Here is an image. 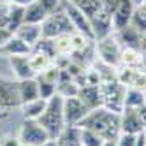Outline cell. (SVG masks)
<instances>
[{
	"label": "cell",
	"instance_id": "cell-1",
	"mask_svg": "<svg viewBox=\"0 0 146 146\" xmlns=\"http://www.w3.org/2000/svg\"><path fill=\"white\" fill-rule=\"evenodd\" d=\"M79 127L92 129L104 139H116V135L120 134V113L99 106L88 111V114L79 123Z\"/></svg>",
	"mask_w": 146,
	"mask_h": 146
},
{
	"label": "cell",
	"instance_id": "cell-2",
	"mask_svg": "<svg viewBox=\"0 0 146 146\" xmlns=\"http://www.w3.org/2000/svg\"><path fill=\"white\" fill-rule=\"evenodd\" d=\"M37 121L46 129V132L49 134L51 139H56L60 135V132L67 127L65 116H64V99H62L58 93H55V95L48 100V108H46L44 114Z\"/></svg>",
	"mask_w": 146,
	"mask_h": 146
},
{
	"label": "cell",
	"instance_id": "cell-3",
	"mask_svg": "<svg viewBox=\"0 0 146 146\" xmlns=\"http://www.w3.org/2000/svg\"><path fill=\"white\" fill-rule=\"evenodd\" d=\"M99 92H100V102L104 108L111 111L121 113L123 111V93L125 86L116 79V76L106 78L99 83Z\"/></svg>",
	"mask_w": 146,
	"mask_h": 146
},
{
	"label": "cell",
	"instance_id": "cell-4",
	"mask_svg": "<svg viewBox=\"0 0 146 146\" xmlns=\"http://www.w3.org/2000/svg\"><path fill=\"white\" fill-rule=\"evenodd\" d=\"M121 44L114 34H109L108 37H102L95 40V60L100 64L108 65L111 69H116L120 65V56H121Z\"/></svg>",
	"mask_w": 146,
	"mask_h": 146
},
{
	"label": "cell",
	"instance_id": "cell-5",
	"mask_svg": "<svg viewBox=\"0 0 146 146\" xmlns=\"http://www.w3.org/2000/svg\"><path fill=\"white\" fill-rule=\"evenodd\" d=\"M40 32H42V37L46 39H55L64 34H72L74 27H72L64 9H58V11H53L46 16V19L40 23Z\"/></svg>",
	"mask_w": 146,
	"mask_h": 146
},
{
	"label": "cell",
	"instance_id": "cell-6",
	"mask_svg": "<svg viewBox=\"0 0 146 146\" xmlns=\"http://www.w3.org/2000/svg\"><path fill=\"white\" fill-rule=\"evenodd\" d=\"M16 134L21 143L34 144V146H42L46 141L51 139L49 134L46 132V129L37 120H21Z\"/></svg>",
	"mask_w": 146,
	"mask_h": 146
},
{
	"label": "cell",
	"instance_id": "cell-7",
	"mask_svg": "<svg viewBox=\"0 0 146 146\" xmlns=\"http://www.w3.org/2000/svg\"><path fill=\"white\" fill-rule=\"evenodd\" d=\"M62 9L65 11V14L69 16L72 27H74V32H81L85 34L88 37H92L93 40H95V37H93V30H92V23H90V18L79 11V9L70 2V0H64V4H62Z\"/></svg>",
	"mask_w": 146,
	"mask_h": 146
},
{
	"label": "cell",
	"instance_id": "cell-8",
	"mask_svg": "<svg viewBox=\"0 0 146 146\" xmlns=\"http://www.w3.org/2000/svg\"><path fill=\"white\" fill-rule=\"evenodd\" d=\"M88 108L79 100V97H67L64 99V116L67 125H79L83 118L88 114Z\"/></svg>",
	"mask_w": 146,
	"mask_h": 146
},
{
	"label": "cell",
	"instance_id": "cell-9",
	"mask_svg": "<svg viewBox=\"0 0 146 146\" xmlns=\"http://www.w3.org/2000/svg\"><path fill=\"white\" fill-rule=\"evenodd\" d=\"M134 9H135V5H134L132 0H118L116 7L113 11V32L130 25Z\"/></svg>",
	"mask_w": 146,
	"mask_h": 146
},
{
	"label": "cell",
	"instance_id": "cell-10",
	"mask_svg": "<svg viewBox=\"0 0 146 146\" xmlns=\"http://www.w3.org/2000/svg\"><path fill=\"white\" fill-rule=\"evenodd\" d=\"M16 92H18V99H19V106L25 102H30L34 99H39V79L37 78H28L16 81Z\"/></svg>",
	"mask_w": 146,
	"mask_h": 146
},
{
	"label": "cell",
	"instance_id": "cell-11",
	"mask_svg": "<svg viewBox=\"0 0 146 146\" xmlns=\"http://www.w3.org/2000/svg\"><path fill=\"white\" fill-rule=\"evenodd\" d=\"M143 123L139 120L137 109H127L125 108L120 113V132H129V134H139L143 132Z\"/></svg>",
	"mask_w": 146,
	"mask_h": 146
},
{
	"label": "cell",
	"instance_id": "cell-12",
	"mask_svg": "<svg viewBox=\"0 0 146 146\" xmlns=\"http://www.w3.org/2000/svg\"><path fill=\"white\" fill-rule=\"evenodd\" d=\"M9 65H11L13 78L16 81L28 79V78H37L35 72L32 70V67H30L28 55L27 56H9Z\"/></svg>",
	"mask_w": 146,
	"mask_h": 146
},
{
	"label": "cell",
	"instance_id": "cell-13",
	"mask_svg": "<svg viewBox=\"0 0 146 146\" xmlns=\"http://www.w3.org/2000/svg\"><path fill=\"white\" fill-rule=\"evenodd\" d=\"M48 100L49 99H34L30 102H25L19 106V114H21V120H39L44 114L46 108H48Z\"/></svg>",
	"mask_w": 146,
	"mask_h": 146
},
{
	"label": "cell",
	"instance_id": "cell-14",
	"mask_svg": "<svg viewBox=\"0 0 146 146\" xmlns=\"http://www.w3.org/2000/svg\"><path fill=\"white\" fill-rule=\"evenodd\" d=\"M79 100L92 111L99 106H102L100 102V92H99V85H81L79 92H78Z\"/></svg>",
	"mask_w": 146,
	"mask_h": 146
},
{
	"label": "cell",
	"instance_id": "cell-15",
	"mask_svg": "<svg viewBox=\"0 0 146 146\" xmlns=\"http://www.w3.org/2000/svg\"><path fill=\"white\" fill-rule=\"evenodd\" d=\"M116 35L118 42L121 44V48H139V42H141V32H137L132 25H127L116 32H113Z\"/></svg>",
	"mask_w": 146,
	"mask_h": 146
},
{
	"label": "cell",
	"instance_id": "cell-16",
	"mask_svg": "<svg viewBox=\"0 0 146 146\" xmlns=\"http://www.w3.org/2000/svg\"><path fill=\"white\" fill-rule=\"evenodd\" d=\"M16 37H19L23 40V42H27L28 46H32L37 42V40L42 37V32H40V25H32V23H21L16 32H14Z\"/></svg>",
	"mask_w": 146,
	"mask_h": 146
},
{
	"label": "cell",
	"instance_id": "cell-17",
	"mask_svg": "<svg viewBox=\"0 0 146 146\" xmlns=\"http://www.w3.org/2000/svg\"><path fill=\"white\" fill-rule=\"evenodd\" d=\"M0 53H4L7 56H27L32 53V46H28L27 42H23L19 37L13 35L11 39L5 42V46L0 49Z\"/></svg>",
	"mask_w": 146,
	"mask_h": 146
},
{
	"label": "cell",
	"instance_id": "cell-18",
	"mask_svg": "<svg viewBox=\"0 0 146 146\" xmlns=\"http://www.w3.org/2000/svg\"><path fill=\"white\" fill-rule=\"evenodd\" d=\"M48 13L46 9L40 5L37 0H34L30 5L25 7V14H23V23H32V25H40L46 19Z\"/></svg>",
	"mask_w": 146,
	"mask_h": 146
},
{
	"label": "cell",
	"instance_id": "cell-19",
	"mask_svg": "<svg viewBox=\"0 0 146 146\" xmlns=\"http://www.w3.org/2000/svg\"><path fill=\"white\" fill-rule=\"evenodd\" d=\"M55 141H56V146H81L79 125H67Z\"/></svg>",
	"mask_w": 146,
	"mask_h": 146
},
{
	"label": "cell",
	"instance_id": "cell-20",
	"mask_svg": "<svg viewBox=\"0 0 146 146\" xmlns=\"http://www.w3.org/2000/svg\"><path fill=\"white\" fill-rule=\"evenodd\" d=\"M146 104L144 99V92L135 90V88H125L123 93V109H139L141 106Z\"/></svg>",
	"mask_w": 146,
	"mask_h": 146
},
{
	"label": "cell",
	"instance_id": "cell-21",
	"mask_svg": "<svg viewBox=\"0 0 146 146\" xmlns=\"http://www.w3.org/2000/svg\"><path fill=\"white\" fill-rule=\"evenodd\" d=\"M28 62H30V67H32V70L35 72V76H39L42 70H46L51 64H53V58H49L48 55L40 53V51H34L28 55Z\"/></svg>",
	"mask_w": 146,
	"mask_h": 146
},
{
	"label": "cell",
	"instance_id": "cell-22",
	"mask_svg": "<svg viewBox=\"0 0 146 146\" xmlns=\"http://www.w3.org/2000/svg\"><path fill=\"white\" fill-rule=\"evenodd\" d=\"M79 11H83L90 19L102 9V0H70Z\"/></svg>",
	"mask_w": 146,
	"mask_h": 146
},
{
	"label": "cell",
	"instance_id": "cell-23",
	"mask_svg": "<svg viewBox=\"0 0 146 146\" xmlns=\"http://www.w3.org/2000/svg\"><path fill=\"white\" fill-rule=\"evenodd\" d=\"M79 141H81V146H102L104 137H100L92 129L79 127Z\"/></svg>",
	"mask_w": 146,
	"mask_h": 146
},
{
	"label": "cell",
	"instance_id": "cell-24",
	"mask_svg": "<svg viewBox=\"0 0 146 146\" xmlns=\"http://www.w3.org/2000/svg\"><path fill=\"white\" fill-rule=\"evenodd\" d=\"M56 56H70L72 55V42H70V34H64L53 39Z\"/></svg>",
	"mask_w": 146,
	"mask_h": 146
},
{
	"label": "cell",
	"instance_id": "cell-25",
	"mask_svg": "<svg viewBox=\"0 0 146 146\" xmlns=\"http://www.w3.org/2000/svg\"><path fill=\"white\" fill-rule=\"evenodd\" d=\"M130 25L137 30V32H146V5H135L134 13H132V19H130Z\"/></svg>",
	"mask_w": 146,
	"mask_h": 146
},
{
	"label": "cell",
	"instance_id": "cell-26",
	"mask_svg": "<svg viewBox=\"0 0 146 146\" xmlns=\"http://www.w3.org/2000/svg\"><path fill=\"white\" fill-rule=\"evenodd\" d=\"M9 30L14 34L16 28L23 23V14H25V7H19V5H13L9 4Z\"/></svg>",
	"mask_w": 146,
	"mask_h": 146
},
{
	"label": "cell",
	"instance_id": "cell-27",
	"mask_svg": "<svg viewBox=\"0 0 146 146\" xmlns=\"http://www.w3.org/2000/svg\"><path fill=\"white\" fill-rule=\"evenodd\" d=\"M40 81H46V83H51V85H58V83H60V78H62V69L55 64V62H53V64H51L46 70H42V72H40V74L37 76Z\"/></svg>",
	"mask_w": 146,
	"mask_h": 146
},
{
	"label": "cell",
	"instance_id": "cell-28",
	"mask_svg": "<svg viewBox=\"0 0 146 146\" xmlns=\"http://www.w3.org/2000/svg\"><path fill=\"white\" fill-rule=\"evenodd\" d=\"M34 51H40V53H44L48 55L49 58H56V51H55V42H53V39H46V37H40L37 42L34 44L32 48Z\"/></svg>",
	"mask_w": 146,
	"mask_h": 146
},
{
	"label": "cell",
	"instance_id": "cell-29",
	"mask_svg": "<svg viewBox=\"0 0 146 146\" xmlns=\"http://www.w3.org/2000/svg\"><path fill=\"white\" fill-rule=\"evenodd\" d=\"M125 88H135V90L146 92V69H135L130 79V85Z\"/></svg>",
	"mask_w": 146,
	"mask_h": 146
},
{
	"label": "cell",
	"instance_id": "cell-30",
	"mask_svg": "<svg viewBox=\"0 0 146 146\" xmlns=\"http://www.w3.org/2000/svg\"><path fill=\"white\" fill-rule=\"evenodd\" d=\"M39 79V78H37ZM56 93V86L51 85V83H46V81H40L39 79V95L42 99H51Z\"/></svg>",
	"mask_w": 146,
	"mask_h": 146
},
{
	"label": "cell",
	"instance_id": "cell-31",
	"mask_svg": "<svg viewBox=\"0 0 146 146\" xmlns=\"http://www.w3.org/2000/svg\"><path fill=\"white\" fill-rule=\"evenodd\" d=\"M135 135H137V134L120 132L116 135V143H118V146H135Z\"/></svg>",
	"mask_w": 146,
	"mask_h": 146
},
{
	"label": "cell",
	"instance_id": "cell-32",
	"mask_svg": "<svg viewBox=\"0 0 146 146\" xmlns=\"http://www.w3.org/2000/svg\"><path fill=\"white\" fill-rule=\"evenodd\" d=\"M0 146H21L18 134H4L0 135Z\"/></svg>",
	"mask_w": 146,
	"mask_h": 146
},
{
	"label": "cell",
	"instance_id": "cell-33",
	"mask_svg": "<svg viewBox=\"0 0 146 146\" xmlns=\"http://www.w3.org/2000/svg\"><path fill=\"white\" fill-rule=\"evenodd\" d=\"M37 2L46 9V13H53V11H58L62 9V4H64V0H37Z\"/></svg>",
	"mask_w": 146,
	"mask_h": 146
},
{
	"label": "cell",
	"instance_id": "cell-34",
	"mask_svg": "<svg viewBox=\"0 0 146 146\" xmlns=\"http://www.w3.org/2000/svg\"><path fill=\"white\" fill-rule=\"evenodd\" d=\"M7 7H0V28L9 30V9Z\"/></svg>",
	"mask_w": 146,
	"mask_h": 146
},
{
	"label": "cell",
	"instance_id": "cell-35",
	"mask_svg": "<svg viewBox=\"0 0 146 146\" xmlns=\"http://www.w3.org/2000/svg\"><path fill=\"white\" fill-rule=\"evenodd\" d=\"M14 34L11 32V30H7V28H0V49H2L4 46H5V42L9 39H11Z\"/></svg>",
	"mask_w": 146,
	"mask_h": 146
},
{
	"label": "cell",
	"instance_id": "cell-36",
	"mask_svg": "<svg viewBox=\"0 0 146 146\" xmlns=\"http://www.w3.org/2000/svg\"><path fill=\"white\" fill-rule=\"evenodd\" d=\"M137 113H139V120H141V123H143V129L146 130V104L137 109Z\"/></svg>",
	"mask_w": 146,
	"mask_h": 146
},
{
	"label": "cell",
	"instance_id": "cell-37",
	"mask_svg": "<svg viewBox=\"0 0 146 146\" xmlns=\"http://www.w3.org/2000/svg\"><path fill=\"white\" fill-rule=\"evenodd\" d=\"M34 0H11V4L13 5H19V7H27V5H30Z\"/></svg>",
	"mask_w": 146,
	"mask_h": 146
},
{
	"label": "cell",
	"instance_id": "cell-38",
	"mask_svg": "<svg viewBox=\"0 0 146 146\" xmlns=\"http://www.w3.org/2000/svg\"><path fill=\"white\" fill-rule=\"evenodd\" d=\"M135 146H144V130L135 135Z\"/></svg>",
	"mask_w": 146,
	"mask_h": 146
},
{
	"label": "cell",
	"instance_id": "cell-39",
	"mask_svg": "<svg viewBox=\"0 0 146 146\" xmlns=\"http://www.w3.org/2000/svg\"><path fill=\"white\" fill-rule=\"evenodd\" d=\"M139 49L143 51V53L146 55V32L141 34V42H139Z\"/></svg>",
	"mask_w": 146,
	"mask_h": 146
},
{
	"label": "cell",
	"instance_id": "cell-40",
	"mask_svg": "<svg viewBox=\"0 0 146 146\" xmlns=\"http://www.w3.org/2000/svg\"><path fill=\"white\" fill-rule=\"evenodd\" d=\"M102 146H118V143H116V139H104Z\"/></svg>",
	"mask_w": 146,
	"mask_h": 146
},
{
	"label": "cell",
	"instance_id": "cell-41",
	"mask_svg": "<svg viewBox=\"0 0 146 146\" xmlns=\"http://www.w3.org/2000/svg\"><path fill=\"white\" fill-rule=\"evenodd\" d=\"M11 4V0H0V7H7Z\"/></svg>",
	"mask_w": 146,
	"mask_h": 146
},
{
	"label": "cell",
	"instance_id": "cell-42",
	"mask_svg": "<svg viewBox=\"0 0 146 146\" xmlns=\"http://www.w3.org/2000/svg\"><path fill=\"white\" fill-rule=\"evenodd\" d=\"M132 2H134V5H141L144 0H132Z\"/></svg>",
	"mask_w": 146,
	"mask_h": 146
},
{
	"label": "cell",
	"instance_id": "cell-43",
	"mask_svg": "<svg viewBox=\"0 0 146 146\" xmlns=\"http://www.w3.org/2000/svg\"><path fill=\"white\" fill-rule=\"evenodd\" d=\"M21 146H34V144H27V143H21Z\"/></svg>",
	"mask_w": 146,
	"mask_h": 146
},
{
	"label": "cell",
	"instance_id": "cell-44",
	"mask_svg": "<svg viewBox=\"0 0 146 146\" xmlns=\"http://www.w3.org/2000/svg\"><path fill=\"white\" fill-rule=\"evenodd\" d=\"M144 146H146V130H144Z\"/></svg>",
	"mask_w": 146,
	"mask_h": 146
},
{
	"label": "cell",
	"instance_id": "cell-45",
	"mask_svg": "<svg viewBox=\"0 0 146 146\" xmlns=\"http://www.w3.org/2000/svg\"><path fill=\"white\" fill-rule=\"evenodd\" d=\"M143 4H144V5H146V0H144V2H143Z\"/></svg>",
	"mask_w": 146,
	"mask_h": 146
},
{
	"label": "cell",
	"instance_id": "cell-46",
	"mask_svg": "<svg viewBox=\"0 0 146 146\" xmlns=\"http://www.w3.org/2000/svg\"><path fill=\"white\" fill-rule=\"evenodd\" d=\"M144 99H146V92H144Z\"/></svg>",
	"mask_w": 146,
	"mask_h": 146
}]
</instances>
